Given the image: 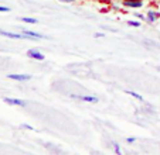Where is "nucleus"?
<instances>
[{
  "label": "nucleus",
  "mask_w": 160,
  "mask_h": 155,
  "mask_svg": "<svg viewBox=\"0 0 160 155\" xmlns=\"http://www.w3.org/2000/svg\"><path fill=\"white\" fill-rule=\"evenodd\" d=\"M21 34L24 35V38H30V40H42V38H45L42 34L34 33V31H28V30H23Z\"/></svg>",
  "instance_id": "1"
},
{
  "label": "nucleus",
  "mask_w": 160,
  "mask_h": 155,
  "mask_svg": "<svg viewBox=\"0 0 160 155\" xmlns=\"http://www.w3.org/2000/svg\"><path fill=\"white\" fill-rule=\"evenodd\" d=\"M71 97L74 99H78V100L82 101H87V103H98L99 99L95 97V96H81V95H71Z\"/></svg>",
  "instance_id": "2"
},
{
  "label": "nucleus",
  "mask_w": 160,
  "mask_h": 155,
  "mask_svg": "<svg viewBox=\"0 0 160 155\" xmlns=\"http://www.w3.org/2000/svg\"><path fill=\"white\" fill-rule=\"evenodd\" d=\"M9 79H13V81H18V82H26L31 79V75H17V73H10L7 75Z\"/></svg>",
  "instance_id": "3"
},
{
  "label": "nucleus",
  "mask_w": 160,
  "mask_h": 155,
  "mask_svg": "<svg viewBox=\"0 0 160 155\" xmlns=\"http://www.w3.org/2000/svg\"><path fill=\"white\" fill-rule=\"evenodd\" d=\"M27 57L28 58H33V59H37V61H44V55L37 49H28L27 51Z\"/></svg>",
  "instance_id": "4"
},
{
  "label": "nucleus",
  "mask_w": 160,
  "mask_h": 155,
  "mask_svg": "<svg viewBox=\"0 0 160 155\" xmlns=\"http://www.w3.org/2000/svg\"><path fill=\"white\" fill-rule=\"evenodd\" d=\"M3 100L6 101L7 105H10V106H20V107H24V106H26V101L20 100V99H12V97H4Z\"/></svg>",
  "instance_id": "5"
},
{
  "label": "nucleus",
  "mask_w": 160,
  "mask_h": 155,
  "mask_svg": "<svg viewBox=\"0 0 160 155\" xmlns=\"http://www.w3.org/2000/svg\"><path fill=\"white\" fill-rule=\"evenodd\" d=\"M0 35L7 37V38H13V40H21V38H24V35H23V34L9 33V31H0Z\"/></svg>",
  "instance_id": "6"
},
{
  "label": "nucleus",
  "mask_w": 160,
  "mask_h": 155,
  "mask_svg": "<svg viewBox=\"0 0 160 155\" xmlns=\"http://www.w3.org/2000/svg\"><path fill=\"white\" fill-rule=\"evenodd\" d=\"M159 17H160V13L153 12V10H148V16H146L148 21H150V23H154V21L159 20Z\"/></svg>",
  "instance_id": "7"
},
{
  "label": "nucleus",
  "mask_w": 160,
  "mask_h": 155,
  "mask_svg": "<svg viewBox=\"0 0 160 155\" xmlns=\"http://www.w3.org/2000/svg\"><path fill=\"white\" fill-rule=\"evenodd\" d=\"M123 4L126 7H135V9H140L143 6V3L140 0H132V2H123Z\"/></svg>",
  "instance_id": "8"
},
{
  "label": "nucleus",
  "mask_w": 160,
  "mask_h": 155,
  "mask_svg": "<svg viewBox=\"0 0 160 155\" xmlns=\"http://www.w3.org/2000/svg\"><path fill=\"white\" fill-rule=\"evenodd\" d=\"M21 21H23V23H28V24H37V23H38V20L31 18V17H23V18H21Z\"/></svg>",
  "instance_id": "9"
},
{
  "label": "nucleus",
  "mask_w": 160,
  "mask_h": 155,
  "mask_svg": "<svg viewBox=\"0 0 160 155\" xmlns=\"http://www.w3.org/2000/svg\"><path fill=\"white\" fill-rule=\"evenodd\" d=\"M126 93H128V95H130V96H132V97H135V99H138V100H140V101L143 100V97H142V96L139 95V93L132 92V90H126Z\"/></svg>",
  "instance_id": "10"
},
{
  "label": "nucleus",
  "mask_w": 160,
  "mask_h": 155,
  "mask_svg": "<svg viewBox=\"0 0 160 155\" xmlns=\"http://www.w3.org/2000/svg\"><path fill=\"white\" fill-rule=\"evenodd\" d=\"M128 26H130V27H136V28H138V27H139V26H140V23H139V21H128Z\"/></svg>",
  "instance_id": "11"
},
{
  "label": "nucleus",
  "mask_w": 160,
  "mask_h": 155,
  "mask_svg": "<svg viewBox=\"0 0 160 155\" xmlns=\"http://www.w3.org/2000/svg\"><path fill=\"white\" fill-rule=\"evenodd\" d=\"M9 12H10L9 7H6V6H0V13H9Z\"/></svg>",
  "instance_id": "12"
},
{
  "label": "nucleus",
  "mask_w": 160,
  "mask_h": 155,
  "mask_svg": "<svg viewBox=\"0 0 160 155\" xmlns=\"http://www.w3.org/2000/svg\"><path fill=\"white\" fill-rule=\"evenodd\" d=\"M113 147H115V152H116V154H118V155H121V148H119V145H118V144H113Z\"/></svg>",
  "instance_id": "13"
},
{
  "label": "nucleus",
  "mask_w": 160,
  "mask_h": 155,
  "mask_svg": "<svg viewBox=\"0 0 160 155\" xmlns=\"http://www.w3.org/2000/svg\"><path fill=\"white\" fill-rule=\"evenodd\" d=\"M21 127H23V128H27V130H31V131L34 130V127H31V125H28V124H23Z\"/></svg>",
  "instance_id": "14"
},
{
  "label": "nucleus",
  "mask_w": 160,
  "mask_h": 155,
  "mask_svg": "<svg viewBox=\"0 0 160 155\" xmlns=\"http://www.w3.org/2000/svg\"><path fill=\"white\" fill-rule=\"evenodd\" d=\"M135 141H136V138H135V137H129V138H128V140H126V143L132 144V143H135Z\"/></svg>",
  "instance_id": "15"
},
{
  "label": "nucleus",
  "mask_w": 160,
  "mask_h": 155,
  "mask_svg": "<svg viewBox=\"0 0 160 155\" xmlns=\"http://www.w3.org/2000/svg\"><path fill=\"white\" fill-rule=\"evenodd\" d=\"M58 2H62V3H74L75 0H58Z\"/></svg>",
  "instance_id": "16"
},
{
  "label": "nucleus",
  "mask_w": 160,
  "mask_h": 155,
  "mask_svg": "<svg viewBox=\"0 0 160 155\" xmlns=\"http://www.w3.org/2000/svg\"><path fill=\"white\" fill-rule=\"evenodd\" d=\"M136 17L140 18V20H143V18H145V16H143V14H139V13H138V14H136Z\"/></svg>",
  "instance_id": "17"
},
{
  "label": "nucleus",
  "mask_w": 160,
  "mask_h": 155,
  "mask_svg": "<svg viewBox=\"0 0 160 155\" xmlns=\"http://www.w3.org/2000/svg\"><path fill=\"white\" fill-rule=\"evenodd\" d=\"M95 37H97V38H99V37H103V34H99V33H98V34H95Z\"/></svg>",
  "instance_id": "18"
},
{
  "label": "nucleus",
  "mask_w": 160,
  "mask_h": 155,
  "mask_svg": "<svg viewBox=\"0 0 160 155\" xmlns=\"http://www.w3.org/2000/svg\"><path fill=\"white\" fill-rule=\"evenodd\" d=\"M123 2H132V0H123Z\"/></svg>",
  "instance_id": "19"
}]
</instances>
